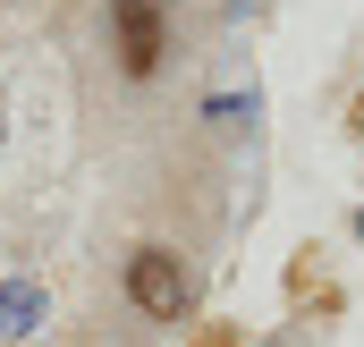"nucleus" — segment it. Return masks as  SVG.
Wrapping results in <instances>:
<instances>
[{"instance_id": "obj_3", "label": "nucleus", "mask_w": 364, "mask_h": 347, "mask_svg": "<svg viewBox=\"0 0 364 347\" xmlns=\"http://www.w3.org/2000/svg\"><path fill=\"white\" fill-rule=\"evenodd\" d=\"M0 331H34V288H0Z\"/></svg>"}, {"instance_id": "obj_2", "label": "nucleus", "mask_w": 364, "mask_h": 347, "mask_svg": "<svg viewBox=\"0 0 364 347\" xmlns=\"http://www.w3.org/2000/svg\"><path fill=\"white\" fill-rule=\"evenodd\" d=\"M110 34H119V68L153 77L161 51H170V9L161 0H110Z\"/></svg>"}, {"instance_id": "obj_4", "label": "nucleus", "mask_w": 364, "mask_h": 347, "mask_svg": "<svg viewBox=\"0 0 364 347\" xmlns=\"http://www.w3.org/2000/svg\"><path fill=\"white\" fill-rule=\"evenodd\" d=\"M356 127H364V102H356Z\"/></svg>"}, {"instance_id": "obj_1", "label": "nucleus", "mask_w": 364, "mask_h": 347, "mask_svg": "<svg viewBox=\"0 0 364 347\" xmlns=\"http://www.w3.org/2000/svg\"><path fill=\"white\" fill-rule=\"evenodd\" d=\"M127 297H136V314H153V322H186V271L170 246H136L127 255Z\"/></svg>"}]
</instances>
